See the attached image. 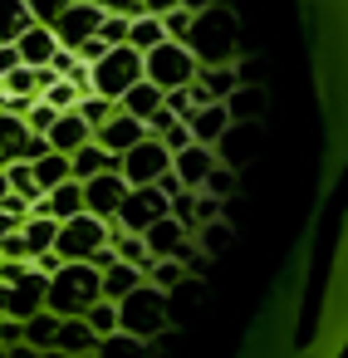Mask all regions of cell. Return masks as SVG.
<instances>
[{
  "instance_id": "obj_12",
  "label": "cell",
  "mask_w": 348,
  "mask_h": 358,
  "mask_svg": "<svg viewBox=\"0 0 348 358\" xmlns=\"http://www.w3.org/2000/svg\"><path fill=\"white\" fill-rule=\"evenodd\" d=\"M255 143H260V123H231V128L216 138V148H211V152H216V162H221V167H231V172H235V167H245V162L255 157Z\"/></svg>"
},
{
  "instance_id": "obj_26",
  "label": "cell",
  "mask_w": 348,
  "mask_h": 358,
  "mask_svg": "<svg viewBox=\"0 0 348 358\" xmlns=\"http://www.w3.org/2000/svg\"><path fill=\"white\" fill-rule=\"evenodd\" d=\"M118 103H123V113H133L138 123H147V118H152V113L162 108V89L143 79V84H133V89H128V94L118 99Z\"/></svg>"
},
{
  "instance_id": "obj_40",
  "label": "cell",
  "mask_w": 348,
  "mask_h": 358,
  "mask_svg": "<svg viewBox=\"0 0 348 358\" xmlns=\"http://www.w3.org/2000/svg\"><path fill=\"white\" fill-rule=\"evenodd\" d=\"M191 20H196V15L177 6V10H167V15H162V35H167L172 45H187V35H191Z\"/></svg>"
},
{
  "instance_id": "obj_3",
  "label": "cell",
  "mask_w": 348,
  "mask_h": 358,
  "mask_svg": "<svg viewBox=\"0 0 348 358\" xmlns=\"http://www.w3.org/2000/svg\"><path fill=\"white\" fill-rule=\"evenodd\" d=\"M235 15L226 6H206L196 20H191V35H187V50L201 55V64H231L235 59Z\"/></svg>"
},
{
  "instance_id": "obj_24",
  "label": "cell",
  "mask_w": 348,
  "mask_h": 358,
  "mask_svg": "<svg viewBox=\"0 0 348 358\" xmlns=\"http://www.w3.org/2000/svg\"><path fill=\"white\" fill-rule=\"evenodd\" d=\"M260 108H265V89H260V84H240V89L226 99L231 123H260Z\"/></svg>"
},
{
  "instance_id": "obj_46",
  "label": "cell",
  "mask_w": 348,
  "mask_h": 358,
  "mask_svg": "<svg viewBox=\"0 0 348 358\" xmlns=\"http://www.w3.org/2000/svg\"><path fill=\"white\" fill-rule=\"evenodd\" d=\"M0 260H30V245H25V231H10L0 241Z\"/></svg>"
},
{
  "instance_id": "obj_45",
  "label": "cell",
  "mask_w": 348,
  "mask_h": 358,
  "mask_svg": "<svg viewBox=\"0 0 348 358\" xmlns=\"http://www.w3.org/2000/svg\"><path fill=\"white\" fill-rule=\"evenodd\" d=\"M157 143H162V148H167V152L177 157V152H182V148H191L196 138H191V128H187V123H172V128H167V133H162Z\"/></svg>"
},
{
  "instance_id": "obj_41",
  "label": "cell",
  "mask_w": 348,
  "mask_h": 358,
  "mask_svg": "<svg viewBox=\"0 0 348 358\" xmlns=\"http://www.w3.org/2000/svg\"><path fill=\"white\" fill-rule=\"evenodd\" d=\"M55 123H59V108H50L45 99H35V108L25 113V128H30V133H40V138H50V128H55Z\"/></svg>"
},
{
  "instance_id": "obj_47",
  "label": "cell",
  "mask_w": 348,
  "mask_h": 358,
  "mask_svg": "<svg viewBox=\"0 0 348 358\" xmlns=\"http://www.w3.org/2000/svg\"><path fill=\"white\" fill-rule=\"evenodd\" d=\"M103 15H123V20H138L143 15V0H99Z\"/></svg>"
},
{
  "instance_id": "obj_51",
  "label": "cell",
  "mask_w": 348,
  "mask_h": 358,
  "mask_svg": "<svg viewBox=\"0 0 348 358\" xmlns=\"http://www.w3.org/2000/svg\"><path fill=\"white\" fill-rule=\"evenodd\" d=\"M6 358H40V348H30V343H10Z\"/></svg>"
},
{
  "instance_id": "obj_52",
  "label": "cell",
  "mask_w": 348,
  "mask_h": 358,
  "mask_svg": "<svg viewBox=\"0 0 348 358\" xmlns=\"http://www.w3.org/2000/svg\"><path fill=\"white\" fill-rule=\"evenodd\" d=\"M10 231H20V221H15V216H10V211H0V241H6V236H10Z\"/></svg>"
},
{
  "instance_id": "obj_59",
  "label": "cell",
  "mask_w": 348,
  "mask_h": 358,
  "mask_svg": "<svg viewBox=\"0 0 348 358\" xmlns=\"http://www.w3.org/2000/svg\"><path fill=\"white\" fill-rule=\"evenodd\" d=\"M79 358H99V353H79Z\"/></svg>"
},
{
  "instance_id": "obj_1",
  "label": "cell",
  "mask_w": 348,
  "mask_h": 358,
  "mask_svg": "<svg viewBox=\"0 0 348 358\" xmlns=\"http://www.w3.org/2000/svg\"><path fill=\"white\" fill-rule=\"evenodd\" d=\"M294 304H299V285H284V294H275L270 309L260 314V324L250 329L240 358H324L314 343L304 353H294Z\"/></svg>"
},
{
  "instance_id": "obj_36",
  "label": "cell",
  "mask_w": 348,
  "mask_h": 358,
  "mask_svg": "<svg viewBox=\"0 0 348 358\" xmlns=\"http://www.w3.org/2000/svg\"><path fill=\"white\" fill-rule=\"evenodd\" d=\"M74 113H79V118H84L89 128H103V123H108V118L118 113V103H108V99H99V94H84Z\"/></svg>"
},
{
  "instance_id": "obj_44",
  "label": "cell",
  "mask_w": 348,
  "mask_h": 358,
  "mask_svg": "<svg viewBox=\"0 0 348 358\" xmlns=\"http://www.w3.org/2000/svg\"><path fill=\"white\" fill-rule=\"evenodd\" d=\"M128 25L133 20H123V15H103V25H99V40L113 50V45H128Z\"/></svg>"
},
{
  "instance_id": "obj_57",
  "label": "cell",
  "mask_w": 348,
  "mask_h": 358,
  "mask_svg": "<svg viewBox=\"0 0 348 358\" xmlns=\"http://www.w3.org/2000/svg\"><path fill=\"white\" fill-rule=\"evenodd\" d=\"M74 6H99V0H74Z\"/></svg>"
},
{
  "instance_id": "obj_56",
  "label": "cell",
  "mask_w": 348,
  "mask_h": 358,
  "mask_svg": "<svg viewBox=\"0 0 348 358\" xmlns=\"http://www.w3.org/2000/svg\"><path fill=\"white\" fill-rule=\"evenodd\" d=\"M6 192H10V187H6V172H0V201H6Z\"/></svg>"
},
{
  "instance_id": "obj_20",
  "label": "cell",
  "mask_w": 348,
  "mask_h": 358,
  "mask_svg": "<svg viewBox=\"0 0 348 358\" xmlns=\"http://www.w3.org/2000/svg\"><path fill=\"white\" fill-rule=\"evenodd\" d=\"M196 84L206 89L211 103H226V99L240 89V69H235V64H206V69H196Z\"/></svg>"
},
{
  "instance_id": "obj_15",
  "label": "cell",
  "mask_w": 348,
  "mask_h": 358,
  "mask_svg": "<svg viewBox=\"0 0 348 358\" xmlns=\"http://www.w3.org/2000/svg\"><path fill=\"white\" fill-rule=\"evenodd\" d=\"M45 289H50V275H40V270H30L25 280H15L10 285V319H30V314H40L45 309Z\"/></svg>"
},
{
  "instance_id": "obj_9",
  "label": "cell",
  "mask_w": 348,
  "mask_h": 358,
  "mask_svg": "<svg viewBox=\"0 0 348 358\" xmlns=\"http://www.w3.org/2000/svg\"><path fill=\"white\" fill-rule=\"evenodd\" d=\"M118 172H123L128 187H152L162 172H172V152H167L157 138H143L138 148H128V152L118 157Z\"/></svg>"
},
{
  "instance_id": "obj_53",
  "label": "cell",
  "mask_w": 348,
  "mask_h": 358,
  "mask_svg": "<svg viewBox=\"0 0 348 358\" xmlns=\"http://www.w3.org/2000/svg\"><path fill=\"white\" fill-rule=\"evenodd\" d=\"M0 314L10 319V285H6V280H0Z\"/></svg>"
},
{
  "instance_id": "obj_16",
  "label": "cell",
  "mask_w": 348,
  "mask_h": 358,
  "mask_svg": "<svg viewBox=\"0 0 348 358\" xmlns=\"http://www.w3.org/2000/svg\"><path fill=\"white\" fill-rule=\"evenodd\" d=\"M94 143V128L69 108V113H59V123L50 128V152H64V157H74L79 148H89Z\"/></svg>"
},
{
  "instance_id": "obj_58",
  "label": "cell",
  "mask_w": 348,
  "mask_h": 358,
  "mask_svg": "<svg viewBox=\"0 0 348 358\" xmlns=\"http://www.w3.org/2000/svg\"><path fill=\"white\" fill-rule=\"evenodd\" d=\"M0 113H6V89H0Z\"/></svg>"
},
{
  "instance_id": "obj_13",
  "label": "cell",
  "mask_w": 348,
  "mask_h": 358,
  "mask_svg": "<svg viewBox=\"0 0 348 358\" xmlns=\"http://www.w3.org/2000/svg\"><path fill=\"white\" fill-rule=\"evenodd\" d=\"M143 138H147V123H138V118H133V113H123V108H118L103 128H94V143H99L103 152H113V157H123V152H128V148H138Z\"/></svg>"
},
{
  "instance_id": "obj_5",
  "label": "cell",
  "mask_w": 348,
  "mask_h": 358,
  "mask_svg": "<svg viewBox=\"0 0 348 358\" xmlns=\"http://www.w3.org/2000/svg\"><path fill=\"white\" fill-rule=\"evenodd\" d=\"M89 84H94L99 99L118 103L133 84H143V55H138L133 45H113L99 64H89Z\"/></svg>"
},
{
  "instance_id": "obj_33",
  "label": "cell",
  "mask_w": 348,
  "mask_h": 358,
  "mask_svg": "<svg viewBox=\"0 0 348 358\" xmlns=\"http://www.w3.org/2000/svg\"><path fill=\"white\" fill-rule=\"evenodd\" d=\"M6 187H10L20 201H30V211H35V201L45 196L40 182H35V172H30V162H10V167H6Z\"/></svg>"
},
{
  "instance_id": "obj_21",
  "label": "cell",
  "mask_w": 348,
  "mask_h": 358,
  "mask_svg": "<svg viewBox=\"0 0 348 358\" xmlns=\"http://www.w3.org/2000/svg\"><path fill=\"white\" fill-rule=\"evenodd\" d=\"M99 334L84 324V319H59V338H55V348L59 353H69V358H79V353H99Z\"/></svg>"
},
{
  "instance_id": "obj_19",
  "label": "cell",
  "mask_w": 348,
  "mask_h": 358,
  "mask_svg": "<svg viewBox=\"0 0 348 358\" xmlns=\"http://www.w3.org/2000/svg\"><path fill=\"white\" fill-rule=\"evenodd\" d=\"M187 128H191V138H196L201 148H216V138L231 128V113H226V103H206V108H196V113L187 118Z\"/></svg>"
},
{
  "instance_id": "obj_25",
  "label": "cell",
  "mask_w": 348,
  "mask_h": 358,
  "mask_svg": "<svg viewBox=\"0 0 348 358\" xmlns=\"http://www.w3.org/2000/svg\"><path fill=\"white\" fill-rule=\"evenodd\" d=\"M108 250H113L123 265H138V270H147V265H152V255H147L143 236H133V231H123V226H108Z\"/></svg>"
},
{
  "instance_id": "obj_28",
  "label": "cell",
  "mask_w": 348,
  "mask_h": 358,
  "mask_svg": "<svg viewBox=\"0 0 348 358\" xmlns=\"http://www.w3.org/2000/svg\"><path fill=\"white\" fill-rule=\"evenodd\" d=\"M30 6L25 0H0V45H15L25 30H30Z\"/></svg>"
},
{
  "instance_id": "obj_30",
  "label": "cell",
  "mask_w": 348,
  "mask_h": 358,
  "mask_svg": "<svg viewBox=\"0 0 348 358\" xmlns=\"http://www.w3.org/2000/svg\"><path fill=\"white\" fill-rule=\"evenodd\" d=\"M20 231H25V245H30V260H35V255H45V250H55V236H59V221H55V216H30V221H25Z\"/></svg>"
},
{
  "instance_id": "obj_31",
  "label": "cell",
  "mask_w": 348,
  "mask_h": 358,
  "mask_svg": "<svg viewBox=\"0 0 348 358\" xmlns=\"http://www.w3.org/2000/svg\"><path fill=\"white\" fill-rule=\"evenodd\" d=\"M55 338H59V314H50V309H40V314H30L25 319V343L30 348H55Z\"/></svg>"
},
{
  "instance_id": "obj_14",
  "label": "cell",
  "mask_w": 348,
  "mask_h": 358,
  "mask_svg": "<svg viewBox=\"0 0 348 358\" xmlns=\"http://www.w3.org/2000/svg\"><path fill=\"white\" fill-rule=\"evenodd\" d=\"M211 167H216V152L201 148V143H191V148H182V152L172 157V172H177V182H182L187 192H201V182L211 177Z\"/></svg>"
},
{
  "instance_id": "obj_7",
  "label": "cell",
  "mask_w": 348,
  "mask_h": 358,
  "mask_svg": "<svg viewBox=\"0 0 348 358\" xmlns=\"http://www.w3.org/2000/svg\"><path fill=\"white\" fill-rule=\"evenodd\" d=\"M108 245V221L79 211L74 221H59V236H55V255L64 265H79V260H94L99 250Z\"/></svg>"
},
{
  "instance_id": "obj_6",
  "label": "cell",
  "mask_w": 348,
  "mask_h": 358,
  "mask_svg": "<svg viewBox=\"0 0 348 358\" xmlns=\"http://www.w3.org/2000/svg\"><path fill=\"white\" fill-rule=\"evenodd\" d=\"M196 55L187 50V45H172V40H162L157 50H147L143 55V79L147 84H157L162 94H172V89H187L191 79H196Z\"/></svg>"
},
{
  "instance_id": "obj_22",
  "label": "cell",
  "mask_w": 348,
  "mask_h": 358,
  "mask_svg": "<svg viewBox=\"0 0 348 358\" xmlns=\"http://www.w3.org/2000/svg\"><path fill=\"white\" fill-rule=\"evenodd\" d=\"M25 138H30L25 118H15V113H0V172H6L10 162H20V157H25Z\"/></svg>"
},
{
  "instance_id": "obj_42",
  "label": "cell",
  "mask_w": 348,
  "mask_h": 358,
  "mask_svg": "<svg viewBox=\"0 0 348 358\" xmlns=\"http://www.w3.org/2000/svg\"><path fill=\"white\" fill-rule=\"evenodd\" d=\"M201 192H206V196H216V201H226V196H231V192H235V172H231V167H221V162H216V167H211V177H206V182H201Z\"/></svg>"
},
{
  "instance_id": "obj_34",
  "label": "cell",
  "mask_w": 348,
  "mask_h": 358,
  "mask_svg": "<svg viewBox=\"0 0 348 358\" xmlns=\"http://www.w3.org/2000/svg\"><path fill=\"white\" fill-rule=\"evenodd\" d=\"M143 280H147L152 289H162V294H172L177 285H187V270H182L177 260H152V265L143 270Z\"/></svg>"
},
{
  "instance_id": "obj_27",
  "label": "cell",
  "mask_w": 348,
  "mask_h": 358,
  "mask_svg": "<svg viewBox=\"0 0 348 358\" xmlns=\"http://www.w3.org/2000/svg\"><path fill=\"white\" fill-rule=\"evenodd\" d=\"M138 285H147L138 265H123V260H113V265L103 270V299H113V304H118L123 294H133Z\"/></svg>"
},
{
  "instance_id": "obj_8",
  "label": "cell",
  "mask_w": 348,
  "mask_h": 358,
  "mask_svg": "<svg viewBox=\"0 0 348 358\" xmlns=\"http://www.w3.org/2000/svg\"><path fill=\"white\" fill-rule=\"evenodd\" d=\"M162 216H172V201L162 196V187L152 182V187H128V196H123V206H118V216L108 221V226H123V231H133V236H143L152 221H162Z\"/></svg>"
},
{
  "instance_id": "obj_10",
  "label": "cell",
  "mask_w": 348,
  "mask_h": 358,
  "mask_svg": "<svg viewBox=\"0 0 348 358\" xmlns=\"http://www.w3.org/2000/svg\"><path fill=\"white\" fill-rule=\"evenodd\" d=\"M123 196H128L123 172H99V177H89V182H84V211H89V216H99V221H113V216H118V206H123Z\"/></svg>"
},
{
  "instance_id": "obj_2",
  "label": "cell",
  "mask_w": 348,
  "mask_h": 358,
  "mask_svg": "<svg viewBox=\"0 0 348 358\" xmlns=\"http://www.w3.org/2000/svg\"><path fill=\"white\" fill-rule=\"evenodd\" d=\"M103 299V270H94L89 260L79 265H59L50 275V289H45V309L59 314V319H84L89 304Z\"/></svg>"
},
{
  "instance_id": "obj_11",
  "label": "cell",
  "mask_w": 348,
  "mask_h": 358,
  "mask_svg": "<svg viewBox=\"0 0 348 358\" xmlns=\"http://www.w3.org/2000/svg\"><path fill=\"white\" fill-rule=\"evenodd\" d=\"M99 25H103V10H99V6H69L50 30H55L59 50H79L84 40H94V35H99Z\"/></svg>"
},
{
  "instance_id": "obj_48",
  "label": "cell",
  "mask_w": 348,
  "mask_h": 358,
  "mask_svg": "<svg viewBox=\"0 0 348 358\" xmlns=\"http://www.w3.org/2000/svg\"><path fill=\"white\" fill-rule=\"evenodd\" d=\"M74 55H79V64H99V59H103V55H108V45H103V40H99V35H94V40H84V45H79V50H74Z\"/></svg>"
},
{
  "instance_id": "obj_37",
  "label": "cell",
  "mask_w": 348,
  "mask_h": 358,
  "mask_svg": "<svg viewBox=\"0 0 348 358\" xmlns=\"http://www.w3.org/2000/svg\"><path fill=\"white\" fill-rule=\"evenodd\" d=\"M196 241H201V255H221L231 245V221H206L196 226Z\"/></svg>"
},
{
  "instance_id": "obj_35",
  "label": "cell",
  "mask_w": 348,
  "mask_h": 358,
  "mask_svg": "<svg viewBox=\"0 0 348 358\" xmlns=\"http://www.w3.org/2000/svg\"><path fill=\"white\" fill-rule=\"evenodd\" d=\"M84 324H89L99 338H113V334H118V304H113V299L89 304V309H84Z\"/></svg>"
},
{
  "instance_id": "obj_55",
  "label": "cell",
  "mask_w": 348,
  "mask_h": 358,
  "mask_svg": "<svg viewBox=\"0 0 348 358\" xmlns=\"http://www.w3.org/2000/svg\"><path fill=\"white\" fill-rule=\"evenodd\" d=\"M40 358H69V353H59V348H45V353H40Z\"/></svg>"
},
{
  "instance_id": "obj_38",
  "label": "cell",
  "mask_w": 348,
  "mask_h": 358,
  "mask_svg": "<svg viewBox=\"0 0 348 358\" xmlns=\"http://www.w3.org/2000/svg\"><path fill=\"white\" fill-rule=\"evenodd\" d=\"M40 99H45L50 108H59V113H69V108H79V99H84V94H79V89H74L69 79H55V84H50V89L40 94Z\"/></svg>"
},
{
  "instance_id": "obj_39",
  "label": "cell",
  "mask_w": 348,
  "mask_h": 358,
  "mask_svg": "<svg viewBox=\"0 0 348 358\" xmlns=\"http://www.w3.org/2000/svg\"><path fill=\"white\" fill-rule=\"evenodd\" d=\"M143 353H147V343H138L128 334H113V338L99 343V358H143Z\"/></svg>"
},
{
  "instance_id": "obj_17",
  "label": "cell",
  "mask_w": 348,
  "mask_h": 358,
  "mask_svg": "<svg viewBox=\"0 0 348 358\" xmlns=\"http://www.w3.org/2000/svg\"><path fill=\"white\" fill-rule=\"evenodd\" d=\"M15 50H20V64H25V69H45V64L55 59L59 40H55V30H50V25H30V30L15 40Z\"/></svg>"
},
{
  "instance_id": "obj_4",
  "label": "cell",
  "mask_w": 348,
  "mask_h": 358,
  "mask_svg": "<svg viewBox=\"0 0 348 358\" xmlns=\"http://www.w3.org/2000/svg\"><path fill=\"white\" fill-rule=\"evenodd\" d=\"M162 324H167V294H162V289L138 285L133 294H123V299H118V334H128V338L147 343V338H157V334H162Z\"/></svg>"
},
{
  "instance_id": "obj_23",
  "label": "cell",
  "mask_w": 348,
  "mask_h": 358,
  "mask_svg": "<svg viewBox=\"0 0 348 358\" xmlns=\"http://www.w3.org/2000/svg\"><path fill=\"white\" fill-rule=\"evenodd\" d=\"M69 172H74V182H89V177H99V172H118V157L103 152L99 143H89V148H79V152L69 157Z\"/></svg>"
},
{
  "instance_id": "obj_50",
  "label": "cell",
  "mask_w": 348,
  "mask_h": 358,
  "mask_svg": "<svg viewBox=\"0 0 348 358\" xmlns=\"http://www.w3.org/2000/svg\"><path fill=\"white\" fill-rule=\"evenodd\" d=\"M177 6H182V0H143V15H157V20H162V15L177 10Z\"/></svg>"
},
{
  "instance_id": "obj_32",
  "label": "cell",
  "mask_w": 348,
  "mask_h": 358,
  "mask_svg": "<svg viewBox=\"0 0 348 358\" xmlns=\"http://www.w3.org/2000/svg\"><path fill=\"white\" fill-rule=\"evenodd\" d=\"M167 35H162V20L157 15H138L133 25H128V45L138 50V55H147V50H157Z\"/></svg>"
},
{
  "instance_id": "obj_43",
  "label": "cell",
  "mask_w": 348,
  "mask_h": 358,
  "mask_svg": "<svg viewBox=\"0 0 348 358\" xmlns=\"http://www.w3.org/2000/svg\"><path fill=\"white\" fill-rule=\"evenodd\" d=\"M25 6H30V20H35V25H55V20L74 6V0H25Z\"/></svg>"
},
{
  "instance_id": "obj_49",
  "label": "cell",
  "mask_w": 348,
  "mask_h": 358,
  "mask_svg": "<svg viewBox=\"0 0 348 358\" xmlns=\"http://www.w3.org/2000/svg\"><path fill=\"white\" fill-rule=\"evenodd\" d=\"M10 69H20V50L15 45H0V79H6Z\"/></svg>"
},
{
  "instance_id": "obj_18",
  "label": "cell",
  "mask_w": 348,
  "mask_h": 358,
  "mask_svg": "<svg viewBox=\"0 0 348 358\" xmlns=\"http://www.w3.org/2000/svg\"><path fill=\"white\" fill-rule=\"evenodd\" d=\"M182 241H187V231H182V221H177V216H162V221H152V226L143 231V245H147V255H152V260H172Z\"/></svg>"
},
{
  "instance_id": "obj_54",
  "label": "cell",
  "mask_w": 348,
  "mask_h": 358,
  "mask_svg": "<svg viewBox=\"0 0 348 358\" xmlns=\"http://www.w3.org/2000/svg\"><path fill=\"white\" fill-rule=\"evenodd\" d=\"M206 6H211V0H182V10H191V15H201Z\"/></svg>"
},
{
  "instance_id": "obj_29",
  "label": "cell",
  "mask_w": 348,
  "mask_h": 358,
  "mask_svg": "<svg viewBox=\"0 0 348 358\" xmlns=\"http://www.w3.org/2000/svg\"><path fill=\"white\" fill-rule=\"evenodd\" d=\"M30 172H35L40 192H55L59 182H69V177H74V172H69V157H64V152H45L40 162H30Z\"/></svg>"
}]
</instances>
